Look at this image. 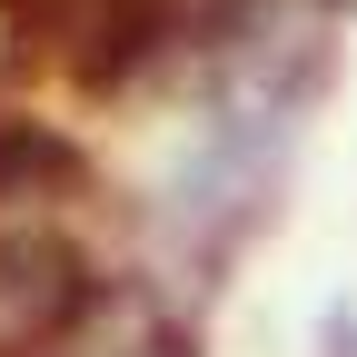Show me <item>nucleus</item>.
Returning <instances> with one entry per match:
<instances>
[{"mask_svg":"<svg viewBox=\"0 0 357 357\" xmlns=\"http://www.w3.org/2000/svg\"><path fill=\"white\" fill-rule=\"evenodd\" d=\"M89 307V278L60 238H0V337H60Z\"/></svg>","mask_w":357,"mask_h":357,"instance_id":"obj_1","label":"nucleus"},{"mask_svg":"<svg viewBox=\"0 0 357 357\" xmlns=\"http://www.w3.org/2000/svg\"><path fill=\"white\" fill-rule=\"evenodd\" d=\"M79 159L50 139V129H30V119H10V129H0V199H20L30 189V178H70Z\"/></svg>","mask_w":357,"mask_h":357,"instance_id":"obj_2","label":"nucleus"},{"mask_svg":"<svg viewBox=\"0 0 357 357\" xmlns=\"http://www.w3.org/2000/svg\"><path fill=\"white\" fill-rule=\"evenodd\" d=\"M318 357H357V307H347V298L318 318Z\"/></svg>","mask_w":357,"mask_h":357,"instance_id":"obj_3","label":"nucleus"}]
</instances>
